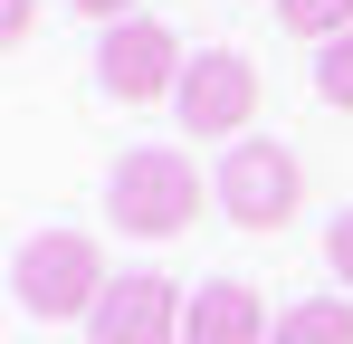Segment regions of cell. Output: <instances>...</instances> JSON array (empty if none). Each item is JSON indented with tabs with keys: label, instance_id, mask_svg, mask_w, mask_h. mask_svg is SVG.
Masks as SVG:
<instances>
[{
	"label": "cell",
	"instance_id": "obj_1",
	"mask_svg": "<svg viewBox=\"0 0 353 344\" xmlns=\"http://www.w3.org/2000/svg\"><path fill=\"white\" fill-rule=\"evenodd\" d=\"M105 287H115V278H105V249H96L86 229H39V239H19V258H10V306L39 316V325L96 316Z\"/></svg>",
	"mask_w": 353,
	"mask_h": 344
},
{
	"label": "cell",
	"instance_id": "obj_2",
	"mask_svg": "<svg viewBox=\"0 0 353 344\" xmlns=\"http://www.w3.org/2000/svg\"><path fill=\"white\" fill-rule=\"evenodd\" d=\"M201 201H220V191L191 172V153H163V144H134L115 163V182H105V211L134 239H181V229L201 220Z\"/></svg>",
	"mask_w": 353,
	"mask_h": 344
},
{
	"label": "cell",
	"instance_id": "obj_3",
	"mask_svg": "<svg viewBox=\"0 0 353 344\" xmlns=\"http://www.w3.org/2000/svg\"><path fill=\"white\" fill-rule=\"evenodd\" d=\"M210 191H220V211H230L239 229H258V239H268V229L296 220V201H305V163H296L277 134H239Z\"/></svg>",
	"mask_w": 353,
	"mask_h": 344
},
{
	"label": "cell",
	"instance_id": "obj_4",
	"mask_svg": "<svg viewBox=\"0 0 353 344\" xmlns=\"http://www.w3.org/2000/svg\"><path fill=\"white\" fill-rule=\"evenodd\" d=\"M181 67H191L181 39L163 29V19L134 10V19L105 29V48H96V86H105L115 106H153V96H181Z\"/></svg>",
	"mask_w": 353,
	"mask_h": 344
},
{
	"label": "cell",
	"instance_id": "obj_5",
	"mask_svg": "<svg viewBox=\"0 0 353 344\" xmlns=\"http://www.w3.org/2000/svg\"><path fill=\"white\" fill-rule=\"evenodd\" d=\"M172 106H181V134H248V115H258V57L248 48H191Z\"/></svg>",
	"mask_w": 353,
	"mask_h": 344
},
{
	"label": "cell",
	"instance_id": "obj_6",
	"mask_svg": "<svg viewBox=\"0 0 353 344\" xmlns=\"http://www.w3.org/2000/svg\"><path fill=\"white\" fill-rule=\"evenodd\" d=\"M181 316H191V296L172 278H115L96 296V316H86V344H181Z\"/></svg>",
	"mask_w": 353,
	"mask_h": 344
},
{
	"label": "cell",
	"instance_id": "obj_7",
	"mask_svg": "<svg viewBox=\"0 0 353 344\" xmlns=\"http://www.w3.org/2000/svg\"><path fill=\"white\" fill-rule=\"evenodd\" d=\"M277 325H268V296L248 278H210L191 287V316H181V344H268Z\"/></svg>",
	"mask_w": 353,
	"mask_h": 344
},
{
	"label": "cell",
	"instance_id": "obj_8",
	"mask_svg": "<svg viewBox=\"0 0 353 344\" xmlns=\"http://www.w3.org/2000/svg\"><path fill=\"white\" fill-rule=\"evenodd\" d=\"M268 344H353V296H305V306H287Z\"/></svg>",
	"mask_w": 353,
	"mask_h": 344
},
{
	"label": "cell",
	"instance_id": "obj_9",
	"mask_svg": "<svg viewBox=\"0 0 353 344\" xmlns=\"http://www.w3.org/2000/svg\"><path fill=\"white\" fill-rule=\"evenodd\" d=\"M277 19H287L296 39H315V48L353 39V0H277Z\"/></svg>",
	"mask_w": 353,
	"mask_h": 344
},
{
	"label": "cell",
	"instance_id": "obj_10",
	"mask_svg": "<svg viewBox=\"0 0 353 344\" xmlns=\"http://www.w3.org/2000/svg\"><path fill=\"white\" fill-rule=\"evenodd\" d=\"M315 96H325V106H344V115H353V39H334V48L315 57Z\"/></svg>",
	"mask_w": 353,
	"mask_h": 344
},
{
	"label": "cell",
	"instance_id": "obj_11",
	"mask_svg": "<svg viewBox=\"0 0 353 344\" xmlns=\"http://www.w3.org/2000/svg\"><path fill=\"white\" fill-rule=\"evenodd\" d=\"M325 268L353 287V211H334V229H325Z\"/></svg>",
	"mask_w": 353,
	"mask_h": 344
},
{
	"label": "cell",
	"instance_id": "obj_12",
	"mask_svg": "<svg viewBox=\"0 0 353 344\" xmlns=\"http://www.w3.org/2000/svg\"><path fill=\"white\" fill-rule=\"evenodd\" d=\"M29 19H39L29 0H0V29H10V48H29Z\"/></svg>",
	"mask_w": 353,
	"mask_h": 344
},
{
	"label": "cell",
	"instance_id": "obj_13",
	"mask_svg": "<svg viewBox=\"0 0 353 344\" xmlns=\"http://www.w3.org/2000/svg\"><path fill=\"white\" fill-rule=\"evenodd\" d=\"M77 10H86V19H105V29H115V19H134V0H77Z\"/></svg>",
	"mask_w": 353,
	"mask_h": 344
}]
</instances>
